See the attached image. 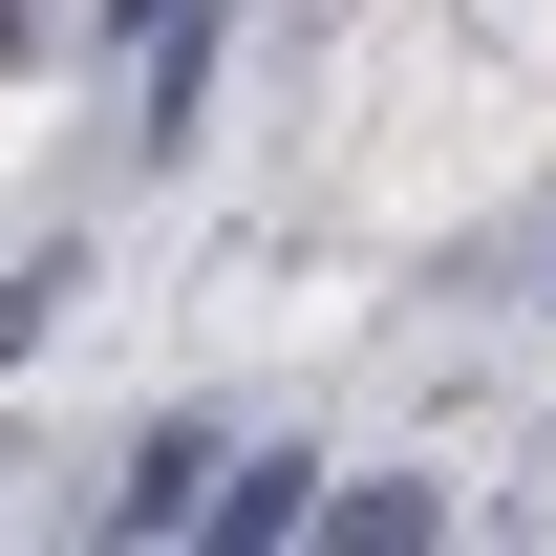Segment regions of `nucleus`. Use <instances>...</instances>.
I'll list each match as a JSON object with an SVG mask.
<instances>
[{
	"mask_svg": "<svg viewBox=\"0 0 556 556\" xmlns=\"http://www.w3.org/2000/svg\"><path fill=\"white\" fill-rule=\"evenodd\" d=\"M193 65H214V0H129V108H150L129 150H172V129H193Z\"/></svg>",
	"mask_w": 556,
	"mask_h": 556,
	"instance_id": "obj_1",
	"label": "nucleus"
},
{
	"mask_svg": "<svg viewBox=\"0 0 556 556\" xmlns=\"http://www.w3.org/2000/svg\"><path fill=\"white\" fill-rule=\"evenodd\" d=\"M108 535H214V428H172V450L108 492Z\"/></svg>",
	"mask_w": 556,
	"mask_h": 556,
	"instance_id": "obj_2",
	"label": "nucleus"
},
{
	"mask_svg": "<svg viewBox=\"0 0 556 556\" xmlns=\"http://www.w3.org/2000/svg\"><path fill=\"white\" fill-rule=\"evenodd\" d=\"M214 535H236V556H278V535H321V492H300V450H278V471H236V450H214Z\"/></svg>",
	"mask_w": 556,
	"mask_h": 556,
	"instance_id": "obj_3",
	"label": "nucleus"
}]
</instances>
